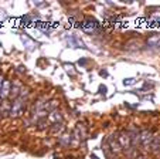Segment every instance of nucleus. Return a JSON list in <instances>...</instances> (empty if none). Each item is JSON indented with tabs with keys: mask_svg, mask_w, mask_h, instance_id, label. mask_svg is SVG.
Returning <instances> with one entry per match:
<instances>
[{
	"mask_svg": "<svg viewBox=\"0 0 160 159\" xmlns=\"http://www.w3.org/2000/svg\"><path fill=\"white\" fill-rule=\"evenodd\" d=\"M79 27H81L82 31H85L87 34H94V33H97V31L101 30L99 23H98V20L94 17H85L84 21H81Z\"/></svg>",
	"mask_w": 160,
	"mask_h": 159,
	"instance_id": "f257e3e1",
	"label": "nucleus"
},
{
	"mask_svg": "<svg viewBox=\"0 0 160 159\" xmlns=\"http://www.w3.org/2000/svg\"><path fill=\"white\" fill-rule=\"evenodd\" d=\"M26 102L27 99L26 98H16L12 104V109H10V117L12 118H17V117H21V115L24 114V108H26Z\"/></svg>",
	"mask_w": 160,
	"mask_h": 159,
	"instance_id": "f03ea898",
	"label": "nucleus"
},
{
	"mask_svg": "<svg viewBox=\"0 0 160 159\" xmlns=\"http://www.w3.org/2000/svg\"><path fill=\"white\" fill-rule=\"evenodd\" d=\"M152 141H153V134H152V131L145 129V131L140 132V145L143 146L145 151H150Z\"/></svg>",
	"mask_w": 160,
	"mask_h": 159,
	"instance_id": "7ed1b4c3",
	"label": "nucleus"
},
{
	"mask_svg": "<svg viewBox=\"0 0 160 159\" xmlns=\"http://www.w3.org/2000/svg\"><path fill=\"white\" fill-rule=\"evenodd\" d=\"M119 141V144H121L122 149L126 152V151H129L130 148H132V142H130V136H129V132H121L119 134V136H116Z\"/></svg>",
	"mask_w": 160,
	"mask_h": 159,
	"instance_id": "20e7f679",
	"label": "nucleus"
},
{
	"mask_svg": "<svg viewBox=\"0 0 160 159\" xmlns=\"http://www.w3.org/2000/svg\"><path fill=\"white\" fill-rule=\"evenodd\" d=\"M148 47L150 50L156 51V53H160V34H154V36H150L146 41Z\"/></svg>",
	"mask_w": 160,
	"mask_h": 159,
	"instance_id": "39448f33",
	"label": "nucleus"
},
{
	"mask_svg": "<svg viewBox=\"0 0 160 159\" xmlns=\"http://www.w3.org/2000/svg\"><path fill=\"white\" fill-rule=\"evenodd\" d=\"M65 41H67V44H68V47H72V48H79V47L84 48L85 47L82 40H79V37L74 36V34H70V37H65Z\"/></svg>",
	"mask_w": 160,
	"mask_h": 159,
	"instance_id": "423d86ee",
	"label": "nucleus"
},
{
	"mask_svg": "<svg viewBox=\"0 0 160 159\" xmlns=\"http://www.w3.org/2000/svg\"><path fill=\"white\" fill-rule=\"evenodd\" d=\"M12 87H13L12 81H10V80H4L3 85H2V90H0V97L3 99L9 98L10 94H12Z\"/></svg>",
	"mask_w": 160,
	"mask_h": 159,
	"instance_id": "0eeeda50",
	"label": "nucleus"
},
{
	"mask_svg": "<svg viewBox=\"0 0 160 159\" xmlns=\"http://www.w3.org/2000/svg\"><path fill=\"white\" fill-rule=\"evenodd\" d=\"M106 141H108L109 148H111V151L113 152V155H115V153H119V152H122V151H123V149H122V146H121V144H119L118 138L113 139V138L111 136V138H108Z\"/></svg>",
	"mask_w": 160,
	"mask_h": 159,
	"instance_id": "6e6552de",
	"label": "nucleus"
},
{
	"mask_svg": "<svg viewBox=\"0 0 160 159\" xmlns=\"http://www.w3.org/2000/svg\"><path fill=\"white\" fill-rule=\"evenodd\" d=\"M74 141V136L72 134H62V135L60 136V139H58V144L61 145V146H70L71 144H72Z\"/></svg>",
	"mask_w": 160,
	"mask_h": 159,
	"instance_id": "1a4fd4ad",
	"label": "nucleus"
},
{
	"mask_svg": "<svg viewBox=\"0 0 160 159\" xmlns=\"http://www.w3.org/2000/svg\"><path fill=\"white\" fill-rule=\"evenodd\" d=\"M21 41H23V44H24V47L27 48L28 51L34 50V48L37 47V43L34 41V40H31L30 37H27V36H21Z\"/></svg>",
	"mask_w": 160,
	"mask_h": 159,
	"instance_id": "9d476101",
	"label": "nucleus"
},
{
	"mask_svg": "<svg viewBox=\"0 0 160 159\" xmlns=\"http://www.w3.org/2000/svg\"><path fill=\"white\" fill-rule=\"evenodd\" d=\"M150 152L160 153V135L153 136V141H152V145H150Z\"/></svg>",
	"mask_w": 160,
	"mask_h": 159,
	"instance_id": "9b49d317",
	"label": "nucleus"
},
{
	"mask_svg": "<svg viewBox=\"0 0 160 159\" xmlns=\"http://www.w3.org/2000/svg\"><path fill=\"white\" fill-rule=\"evenodd\" d=\"M48 121L51 124H58V122H61V121H62V115H61L57 109H55V111H51L48 114Z\"/></svg>",
	"mask_w": 160,
	"mask_h": 159,
	"instance_id": "f8f14e48",
	"label": "nucleus"
},
{
	"mask_svg": "<svg viewBox=\"0 0 160 159\" xmlns=\"http://www.w3.org/2000/svg\"><path fill=\"white\" fill-rule=\"evenodd\" d=\"M10 109H12V105H10V102L7 101V99H4L3 104H2V107H0V112H2V115H3V117H7V115H10Z\"/></svg>",
	"mask_w": 160,
	"mask_h": 159,
	"instance_id": "ddd939ff",
	"label": "nucleus"
},
{
	"mask_svg": "<svg viewBox=\"0 0 160 159\" xmlns=\"http://www.w3.org/2000/svg\"><path fill=\"white\" fill-rule=\"evenodd\" d=\"M34 26H36L38 30H41L44 34H48V33H50V26H48V23H42V21H34Z\"/></svg>",
	"mask_w": 160,
	"mask_h": 159,
	"instance_id": "4468645a",
	"label": "nucleus"
},
{
	"mask_svg": "<svg viewBox=\"0 0 160 159\" xmlns=\"http://www.w3.org/2000/svg\"><path fill=\"white\" fill-rule=\"evenodd\" d=\"M62 131H64L62 122L52 124V126H51V132H52V134H62Z\"/></svg>",
	"mask_w": 160,
	"mask_h": 159,
	"instance_id": "2eb2a0df",
	"label": "nucleus"
},
{
	"mask_svg": "<svg viewBox=\"0 0 160 159\" xmlns=\"http://www.w3.org/2000/svg\"><path fill=\"white\" fill-rule=\"evenodd\" d=\"M37 129H40V131H42V129H47L48 128V121H47V118H40L38 122H37Z\"/></svg>",
	"mask_w": 160,
	"mask_h": 159,
	"instance_id": "dca6fc26",
	"label": "nucleus"
},
{
	"mask_svg": "<svg viewBox=\"0 0 160 159\" xmlns=\"http://www.w3.org/2000/svg\"><path fill=\"white\" fill-rule=\"evenodd\" d=\"M23 23H24V24L34 23V21H33V16H31V14H26L24 17H23Z\"/></svg>",
	"mask_w": 160,
	"mask_h": 159,
	"instance_id": "f3484780",
	"label": "nucleus"
},
{
	"mask_svg": "<svg viewBox=\"0 0 160 159\" xmlns=\"http://www.w3.org/2000/svg\"><path fill=\"white\" fill-rule=\"evenodd\" d=\"M135 82H136L135 78H125V80H123V85H125V87H128V85H133Z\"/></svg>",
	"mask_w": 160,
	"mask_h": 159,
	"instance_id": "a211bd4d",
	"label": "nucleus"
},
{
	"mask_svg": "<svg viewBox=\"0 0 160 159\" xmlns=\"http://www.w3.org/2000/svg\"><path fill=\"white\" fill-rule=\"evenodd\" d=\"M64 67H65V70H67V72H68V74L75 75V71L72 70V66H71V64H64Z\"/></svg>",
	"mask_w": 160,
	"mask_h": 159,
	"instance_id": "6ab92c4d",
	"label": "nucleus"
},
{
	"mask_svg": "<svg viewBox=\"0 0 160 159\" xmlns=\"http://www.w3.org/2000/svg\"><path fill=\"white\" fill-rule=\"evenodd\" d=\"M106 90H108V88H106V85H99V94H103V95H105Z\"/></svg>",
	"mask_w": 160,
	"mask_h": 159,
	"instance_id": "aec40b11",
	"label": "nucleus"
},
{
	"mask_svg": "<svg viewBox=\"0 0 160 159\" xmlns=\"http://www.w3.org/2000/svg\"><path fill=\"white\" fill-rule=\"evenodd\" d=\"M88 60H85V58H81V60H78V66H87Z\"/></svg>",
	"mask_w": 160,
	"mask_h": 159,
	"instance_id": "412c9836",
	"label": "nucleus"
},
{
	"mask_svg": "<svg viewBox=\"0 0 160 159\" xmlns=\"http://www.w3.org/2000/svg\"><path fill=\"white\" fill-rule=\"evenodd\" d=\"M99 75H101V77H108V72L102 70V71H99Z\"/></svg>",
	"mask_w": 160,
	"mask_h": 159,
	"instance_id": "4be33fe9",
	"label": "nucleus"
},
{
	"mask_svg": "<svg viewBox=\"0 0 160 159\" xmlns=\"http://www.w3.org/2000/svg\"><path fill=\"white\" fill-rule=\"evenodd\" d=\"M3 82H4V78L0 75V90H2V85H3Z\"/></svg>",
	"mask_w": 160,
	"mask_h": 159,
	"instance_id": "5701e85b",
	"label": "nucleus"
},
{
	"mask_svg": "<svg viewBox=\"0 0 160 159\" xmlns=\"http://www.w3.org/2000/svg\"><path fill=\"white\" fill-rule=\"evenodd\" d=\"M136 159H148V156L146 155H138V158Z\"/></svg>",
	"mask_w": 160,
	"mask_h": 159,
	"instance_id": "b1692460",
	"label": "nucleus"
},
{
	"mask_svg": "<svg viewBox=\"0 0 160 159\" xmlns=\"http://www.w3.org/2000/svg\"><path fill=\"white\" fill-rule=\"evenodd\" d=\"M3 101H4V99L2 98V97H0V107H2V104H3Z\"/></svg>",
	"mask_w": 160,
	"mask_h": 159,
	"instance_id": "393cba45",
	"label": "nucleus"
},
{
	"mask_svg": "<svg viewBox=\"0 0 160 159\" xmlns=\"http://www.w3.org/2000/svg\"><path fill=\"white\" fill-rule=\"evenodd\" d=\"M0 45H2V44H0Z\"/></svg>",
	"mask_w": 160,
	"mask_h": 159,
	"instance_id": "a878e982",
	"label": "nucleus"
}]
</instances>
